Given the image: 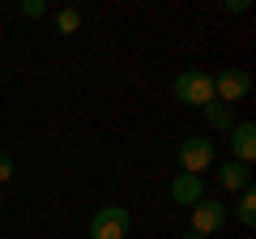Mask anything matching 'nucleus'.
<instances>
[{
  "mask_svg": "<svg viewBox=\"0 0 256 239\" xmlns=\"http://www.w3.org/2000/svg\"><path fill=\"white\" fill-rule=\"evenodd\" d=\"M9 180H13V158L0 154V184H9Z\"/></svg>",
  "mask_w": 256,
  "mask_h": 239,
  "instance_id": "obj_13",
  "label": "nucleus"
},
{
  "mask_svg": "<svg viewBox=\"0 0 256 239\" xmlns=\"http://www.w3.org/2000/svg\"><path fill=\"white\" fill-rule=\"evenodd\" d=\"M218 184L226 188V192H244V188H252V166L235 162V158H226V162L218 166Z\"/></svg>",
  "mask_w": 256,
  "mask_h": 239,
  "instance_id": "obj_8",
  "label": "nucleus"
},
{
  "mask_svg": "<svg viewBox=\"0 0 256 239\" xmlns=\"http://www.w3.org/2000/svg\"><path fill=\"white\" fill-rule=\"evenodd\" d=\"M230 154H235V162L252 166V158H256V124L252 120L230 124Z\"/></svg>",
  "mask_w": 256,
  "mask_h": 239,
  "instance_id": "obj_6",
  "label": "nucleus"
},
{
  "mask_svg": "<svg viewBox=\"0 0 256 239\" xmlns=\"http://www.w3.org/2000/svg\"><path fill=\"white\" fill-rule=\"evenodd\" d=\"M188 222H192V235H201V239H210V235H218L222 226H226V205L222 201H196L188 210Z\"/></svg>",
  "mask_w": 256,
  "mask_h": 239,
  "instance_id": "obj_3",
  "label": "nucleus"
},
{
  "mask_svg": "<svg viewBox=\"0 0 256 239\" xmlns=\"http://www.w3.org/2000/svg\"><path fill=\"white\" fill-rule=\"evenodd\" d=\"M56 26H60V34H77V30H82V13L77 9H60Z\"/></svg>",
  "mask_w": 256,
  "mask_h": 239,
  "instance_id": "obj_11",
  "label": "nucleus"
},
{
  "mask_svg": "<svg viewBox=\"0 0 256 239\" xmlns=\"http://www.w3.org/2000/svg\"><path fill=\"white\" fill-rule=\"evenodd\" d=\"M43 13H47L43 0H26V4H22V18H43Z\"/></svg>",
  "mask_w": 256,
  "mask_h": 239,
  "instance_id": "obj_12",
  "label": "nucleus"
},
{
  "mask_svg": "<svg viewBox=\"0 0 256 239\" xmlns=\"http://www.w3.org/2000/svg\"><path fill=\"white\" fill-rule=\"evenodd\" d=\"M235 214H239V222H244V226H256V192H252V188H244V192H239Z\"/></svg>",
  "mask_w": 256,
  "mask_h": 239,
  "instance_id": "obj_9",
  "label": "nucleus"
},
{
  "mask_svg": "<svg viewBox=\"0 0 256 239\" xmlns=\"http://www.w3.org/2000/svg\"><path fill=\"white\" fill-rule=\"evenodd\" d=\"M128 230H132L128 205H102L90 218V239H128Z\"/></svg>",
  "mask_w": 256,
  "mask_h": 239,
  "instance_id": "obj_2",
  "label": "nucleus"
},
{
  "mask_svg": "<svg viewBox=\"0 0 256 239\" xmlns=\"http://www.w3.org/2000/svg\"><path fill=\"white\" fill-rule=\"evenodd\" d=\"M226 13H248V0H226Z\"/></svg>",
  "mask_w": 256,
  "mask_h": 239,
  "instance_id": "obj_14",
  "label": "nucleus"
},
{
  "mask_svg": "<svg viewBox=\"0 0 256 239\" xmlns=\"http://www.w3.org/2000/svg\"><path fill=\"white\" fill-rule=\"evenodd\" d=\"M205 120H210V128H222L230 132V107H222V102H210V107H201Z\"/></svg>",
  "mask_w": 256,
  "mask_h": 239,
  "instance_id": "obj_10",
  "label": "nucleus"
},
{
  "mask_svg": "<svg viewBox=\"0 0 256 239\" xmlns=\"http://www.w3.org/2000/svg\"><path fill=\"white\" fill-rule=\"evenodd\" d=\"M184 239H201V235H192V230H188V235H184Z\"/></svg>",
  "mask_w": 256,
  "mask_h": 239,
  "instance_id": "obj_15",
  "label": "nucleus"
},
{
  "mask_svg": "<svg viewBox=\"0 0 256 239\" xmlns=\"http://www.w3.org/2000/svg\"><path fill=\"white\" fill-rule=\"evenodd\" d=\"M171 94H175V102H184V107H210L214 102V82H210V73H201V68H184V73H175Z\"/></svg>",
  "mask_w": 256,
  "mask_h": 239,
  "instance_id": "obj_1",
  "label": "nucleus"
},
{
  "mask_svg": "<svg viewBox=\"0 0 256 239\" xmlns=\"http://www.w3.org/2000/svg\"><path fill=\"white\" fill-rule=\"evenodd\" d=\"M210 166H214V141L210 137H188L180 146V171L201 175V171H210Z\"/></svg>",
  "mask_w": 256,
  "mask_h": 239,
  "instance_id": "obj_5",
  "label": "nucleus"
},
{
  "mask_svg": "<svg viewBox=\"0 0 256 239\" xmlns=\"http://www.w3.org/2000/svg\"><path fill=\"white\" fill-rule=\"evenodd\" d=\"M171 201H175V205H188V210H192L196 201H205V180H201V175L180 171V175L171 180Z\"/></svg>",
  "mask_w": 256,
  "mask_h": 239,
  "instance_id": "obj_7",
  "label": "nucleus"
},
{
  "mask_svg": "<svg viewBox=\"0 0 256 239\" xmlns=\"http://www.w3.org/2000/svg\"><path fill=\"white\" fill-rule=\"evenodd\" d=\"M210 82H214V102H222V107L248 98V90H252V73H244V68H222Z\"/></svg>",
  "mask_w": 256,
  "mask_h": 239,
  "instance_id": "obj_4",
  "label": "nucleus"
}]
</instances>
